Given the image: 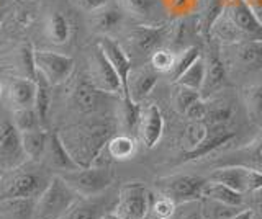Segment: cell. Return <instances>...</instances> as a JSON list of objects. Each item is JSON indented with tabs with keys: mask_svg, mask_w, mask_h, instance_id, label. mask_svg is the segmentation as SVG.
<instances>
[{
	"mask_svg": "<svg viewBox=\"0 0 262 219\" xmlns=\"http://www.w3.org/2000/svg\"><path fill=\"white\" fill-rule=\"evenodd\" d=\"M115 129L112 119H90L66 128L59 134L72 159L80 167H90L115 136Z\"/></svg>",
	"mask_w": 262,
	"mask_h": 219,
	"instance_id": "obj_1",
	"label": "cell"
},
{
	"mask_svg": "<svg viewBox=\"0 0 262 219\" xmlns=\"http://www.w3.org/2000/svg\"><path fill=\"white\" fill-rule=\"evenodd\" d=\"M38 164L39 162L28 160V164L4 170L0 178V203L39 198L54 175L49 174L48 167H39Z\"/></svg>",
	"mask_w": 262,
	"mask_h": 219,
	"instance_id": "obj_2",
	"label": "cell"
},
{
	"mask_svg": "<svg viewBox=\"0 0 262 219\" xmlns=\"http://www.w3.org/2000/svg\"><path fill=\"white\" fill-rule=\"evenodd\" d=\"M80 198L79 193L74 191L59 174H56L36 200L33 219H62Z\"/></svg>",
	"mask_w": 262,
	"mask_h": 219,
	"instance_id": "obj_3",
	"label": "cell"
},
{
	"mask_svg": "<svg viewBox=\"0 0 262 219\" xmlns=\"http://www.w3.org/2000/svg\"><path fill=\"white\" fill-rule=\"evenodd\" d=\"M66 183L82 198H97L113 183L115 174L108 165L80 167L72 172L59 174Z\"/></svg>",
	"mask_w": 262,
	"mask_h": 219,
	"instance_id": "obj_4",
	"label": "cell"
},
{
	"mask_svg": "<svg viewBox=\"0 0 262 219\" xmlns=\"http://www.w3.org/2000/svg\"><path fill=\"white\" fill-rule=\"evenodd\" d=\"M208 178L188 174H176L169 177H161L156 180V188L164 197L170 198L176 205L199 201L203 198V186Z\"/></svg>",
	"mask_w": 262,
	"mask_h": 219,
	"instance_id": "obj_5",
	"label": "cell"
},
{
	"mask_svg": "<svg viewBox=\"0 0 262 219\" xmlns=\"http://www.w3.org/2000/svg\"><path fill=\"white\" fill-rule=\"evenodd\" d=\"M113 213L121 219H143L151 213V191L141 182H129L121 186Z\"/></svg>",
	"mask_w": 262,
	"mask_h": 219,
	"instance_id": "obj_6",
	"label": "cell"
},
{
	"mask_svg": "<svg viewBox=\"0 0 262 219\" xmlns=\"http://www.w3.org/2000/svg\"><path fill=\"white\" fill-rule=\"evenodd\" d=\"M223 17L237 31L241 41H246V39L262 41V25L246 0H225Z\"/></svg>",
	"mask_w": 262,
	"mask_h": 219,
	"instance_id": "obj_7",
	"label": "cell"
},
{
	"mask_svg": "<svg viewBox=\"0 0 262 219\" xmlns=\"http://www.w3.org/2000/svg\"><path fill=\"white\" fill-rule=\"evenodd\" d=\"M208 180L228 185L241 194L256 193L262 188V174L243 165H223L215 168Z\"/></svg>",
	"mask_w": 262,
	"mask_h": 219,
	"instance_id": "obj_8",
	"label": "cell"
},
{
	"mask_svg": "<svg viewBox=\"0 0 262 219\" xmlns=\"http://www.w3.org/2000/svg\"><path fill=\"white\" fill-rule=\"evenodd\" d=\"M120 95L106 93L97 88L90 79H82L74 85L71 93V103L82 115H97L100 113L110 102H118Z\"/></svg>",
	"mask_w": 262,
	"mask_h": 219,
	"instance_id": "obj_9",
	"label": "cell"
},
{
	"mask_svg": "<svg viewBox=\"0 0 262 219\" xmlns=\"http://www.w3.org/2000/svg\"><path fill=\"white\" fill-rule=\"evenodd\" d=\"M89 79L97 88H100V90L106 93H113L120 96L125 95L120 76L112 66V62L106 59V56L103 54L98 44L89 58Z\"/></svg>",
	"mask_w": 262,
	"mask_h": 219,
	"instance_id": "obj_10",
	"label": "cell"
},
{
	"mask_svg": "<svg viewBox=\"0 0 262 219\" xmlns=\"http://www.w3.org/2000/svg\"><path fill=\"white\" fill-rule=\"evenodd\" d=\"M25 152L21 145V131L13 119L0 116V170H8L23 164Z\"/></svg>",
	"mask_w": 262,
	"mask_h": 219,
	"instance_id": "obj_11",
	"label": "cell"
},
{
	"mask_svg": "<svg viewBox=\"0 0 262 219\" xmlns=\"http://www.w3.org/2000/svg\"><path fill=\"white\" fill-rule=\"evenodd\" d=\"M35 64L39 74L53 87L66 82L74 70V59L71 56L53 51H35Z\"/></svg>",
	"mask_w": 262,
	"mask_h": 219,
	"instance_id": "obj_12",
	"label": "cell"
},
{
	"mask_svg": "<svg viewBox=\"0 0 262 219\" xmlns=\"http://www.w3.org/2000/svg\"><path fill=\"white\" fill-rule=\"evenodd\" d=\"M228 62L241 72H254L262 67V41H237L225 47Z\"/></svg>",
	"mask_w": 262,
	"mask_h": 219,
	"instance_id": "obj_13",
	"label": "cell"
},
{
	"mask_svg": "<svg viewBox=\"0 0 262 219\" xmlns=\"http://www.w3.org/2000/svg\"><path fill=\"white\" fill-rule=\"evenodd\" d=\"M170 28L167 25H139L126 35V44L138 54L156 53L161 50L162 41L169 38Z\"/></svg>",
	"mask_w": 262,
	"mask_h": 219,
	"instance_id": "obj_14",
	"label": "cell"
},
{
	"mask_svg": "<svg viewBox=\"0 0 262 219\" xmlns=\"http://www.w3.org/2000/svg\"><path fill=\"white\" fill-rule=\"evenodd\" d=\"M207 126H208L207 136H205V139L200 142L199 148H195L190 152H182L184 162L200 160L203 157H207L213 151H216L221 145L231 142L236 137V133L231 131V129L228 128V125H207Z\"/></svg>",
	"mask_w": 262,
	"mask_h": 219,
	"instance_id": "obj_15",
	"label": "cell"
},
{
	"mask_svg": "<svg viewBox=\"0 0 262 219\" xmlns=\"http://www.w3.org/2000/svg\"><path fill=\"white\" fill-rule=\"evenodd\" d=\"M41 160H43L45 167H48L49 170H56L57 174L72 172V170L80 168V165L72 159L68 148L64 145L59 133H49L48 145Z\"/></svg>",
	"mask_w": 262,
	"mask_h": 219,
	"instance_id": "obj_16",
	"label": "cell"
},
{
	"mask_svg": "<svg viewBox=\"0 0 262 219\" xmlns=\"http://www.w3.org/2000/svg\"><path fill=\"white\" fill-rule=\"evenodd\" d=\"M98 46H100V50L106 56V59L112 62V66L115 67L117 74L120 76V80L123 84V92H125L123 96H129L128 95V79H129L131 70H133V64H131V59H129L128 53L125 51V47L110 36H102L100 41H98Z\"/></svg>",
	"mask_w": 262,
	"mask_h": 219,
	"instance_id": "obj_17",
	"label": "cell"
},
{
	"mask_svg": "<svg viewBox=\"0 0 262 219\" xmlns=\"http://www.w3.org/2000/svg\"><path fill=\"white\" fill-rule=\"evenodd\" d=\"M138 131L147 149L156 148V144L161 141L164 133V118L158 105H147L146 108H143Z\"/></svg>",
	"mask_w": 262,
	"mask_h": 219,
	"instance_id": "obj_18",
	"label": "cell"
},
{
	"mask_svg": "<svg viewBox=\"0 0 262 219\" xmlns=\"http://www.w3.org/2000/svg\"><path fill=\"white\" fill-rule=\"evenodd\" d=\"M221 167L223 165H243L257 170L262 174V134L257 136L252 142L243 145V148L228 152L226 156L220 160Z\"/></svg>",
	"mask_w": 262,
	"mask_h": 219,
	"instance_id": "obj_19",
	"label": "cell"
},
{
	"mask_svg": "<svg viewBox=\"0 0 262 219\" xmlns=\"http://www.w3.org/2000/svg\"><path fill=\"white\" fill-rule=\"evenodd\" d=\"M158 77H159V72L152 66L131 70L129 79H128V95L135 102L144 100L146 96L152 92L154 85L158 84Z\"/></svg>",
	"mask_w": 262,
	"mask_h": 219,
	"instance_id": "obj_20",
	"label": "cell"
},
{
	"mask_svg": "<svg viewBox=\"0 0 262 219\" xmlns=\"http://www.w3.org/2000/svg\"><path fill=\"white\" fill-rule=\"evenodd\" d=\"M123 20H125V10L115 5H106L103 9L92 13L90 25H92L94 31H97V33L108 36L121 27Z\"/></svg>",
	"mask_w": 262,
	"mask_h": 219,
	"instance_id": "obj_21",
	"label": "cell"
},
{
	"mask_svg": "<svg viewBox=\"0 0 262 219\" xmlns=\"http://www.w3.org/2000/svg\"><path fill=\"white\" fill-rule=\"evenodd\" d=\"M35 96H36V80L20 77V79H13L10 85H8V100L15 107V110L35 107Z\"/></svg>",
	"mask_w": 262,
	"mask_h": 219,
	"instance_id": "obj_22",
	"label": "cell"
},
{
	"mask_svg": "<svg viewBox=\"0 0 262 219\" xmlns=\"http://www.w3.org/2000/svg\"><path fill=\"white\" fill-rule=\"evenodd\" d=\"M226 82V69L225 62L220 59L218 54H210L205 59V80L202 87V99L208 96L210 93L216 92Z\"/></svg>",
	"mask_w": 262,
	"mask_h": 219,
	"instance_id": "obj_23",
	"label": "cell"
},
{
	"mask_svg": "<svg viewBox=\"0 0 262 219\" xmlns=\"http://www.w3.org/2000/svg\"><path fill=\"white\" fill-rule=\"evenodd\" d=\"M48 139H49V133L45 128L21 133V145H23L25 157L31 162H39L45 156Z\"/></svg>",
	"mask_w": 262,
	"mask_h": 219,
	"instance_id": "obj_24",
	"label": "cell"
},
{
	"mask_svg": "<svg viewBox=\"0 0 262 219\" xmlns=\"http://www.w3.org/2000/svg\"><path fill=\"white\" fill-rule=\"evenodd\" d=\"M225 12V0H205V7L199 13V20H196V28L199 33L205 38L210 39L213 36V28H215L216 21Z\"/></svg>",
	"mask_w": 262,
	"mask_h": 219,
	"instance_id": "obj_25",
	"label": "cell"
},
{
	"mask_svg": "<svg viewBox=\"0 0 262 219\" xmlns=\"http://www.w3.org/2000/svg\"><path fill=\"white\" fill-rule=\"evenodd\" d=\"M203 198L210 200V201L223 203V205L233 206V208H239L244 201L241 193L234 191L233 188H229V186L225 183L213 182V180H208L207 185L203 186Z\"/></svg>",
	"mask_w": 262,
	"mask_h": 219,
	"instance_id": "obj_26",
	"label": "cell"
},
{
	"mask_svg": "<svg viewBox=\"0 0 262 219\" xmlns=\"http://www.w3.org/2000/svg\"><path fill=\"white\" fill-rule=\"evenodd\" d=\"M141 113H143L141 103L135 102L131 96H121L118 100V123L126 134H131L133 129L139 126Z\"/></svg>",
	"mask_w": 262,
	"mask_h": 219,
	"instance_id": "obj_27",
	"label": "cell"
},
{
	"mask_svg": "<svg viewBox=\"0 0 262 219\" xmlns=\"http://www.w3.org/2000/svg\"><path fill=\"white\" fill-rule=\"evenodd\" d=\"M46 33L51 43L62 46L71 38V23L62 12H51L46 21Z\"/></svg>",
	"mask_w": 262,
	"mask_h": 219,
	"instance_id": "obj_28",
	"label": "cell"
},
{
	"mask_svg": "<svg viewBox=\"0 0 262 219\" xmlns=\"http://www.w3.org/2000/svg\"><path fill=\"white\" fill-rule=\"evenodd\" d=\"M36 96H35V108L36 110V115L39 118V123L41 128L46 126V121H48V113L49 108H51V84L39 74H36Z\"/></svg>",
	"mask_w": 262,
	"mask_h": 219,
	"instance_id": "obj_29",
	"label": "cell"
},
{
	"mask_svg": "<svg viewBox=\"0 0 262 219\" xmlns=\"http://www.w3.org/2000/svg\"><path fill=\"white\" fill-rule=\"evenodd\" d=\"M103 203L102 200H92V198H80L76 201L69 213L62 219H100Z\"/></svg>",
	"mask_w": 262,
	"mask_h": 219,
	"instance_id": "obj_30",
	"label": "cell"
},
{
	"mask_svg": "<svg viewBox=\"0 0 262 219\" xmlns=\"http://www.w3.org/2000/svg\"><path fill=\"white\" fill-rule=\"evenodd\" d=\"M106 151L113 160H129L136 152V141L129 134L113 136L106 144Z\"/></svg>",
	"mask_w": 262,
	"mask_h": 219,
	"instance_id": "obj_31",
	"label": "cell"
},
{
	"mask_svg": "<svg viewBox=\"0 0 262 219\" xmlns=\"http://www.w3.org/2000/svg\"><path fill=\"white\" fill-rule=\"evenodd\" d=\"M208 131V126L205 121H188V125L184 128L180 144H182L184 152H190L195 148H199L200 142L205 139Z\"/></svg>",
	"mask_w": 262,
	"mask_h": 219,
	"instance_id": "obj_32",
	"label": "cell"
},
{
	"mask_svg": "<svg viewBox=\"0 0 262 219\" xmlns=\"http://www.w3.org/2000/svg\"><path fill=\"white\" fill-rule=\"evenodd\" d=\"M203 80H205V59L199 58L190 67H188L182 76L176 80V85H184L188 88H193V90L202 92L203 87Z\"/></svg>",
	"mask_w": 262,
	"mask_h": 219,
	"instance_id": "obj_33",
	"label": "cell"
},
{
	"mask_svg": "<svg viewBox=\"0 0 262 219\" xmlns=\"http://www.w3.org/2000/svg\"><path fill=\"white\" fill-rule=\"evenodd\" d=\"M234 115L233 105L226 100H215L213 103H208V111L205 123L207 125H228Z\"/></svg>",
	"mask_w": 262,
	"mask_h": 219,
	"instance_id": "obj_34",
	"label": "cell"
},
{
	"mask_svg": "<svg viewBox=\"0 0 262 219\" xmlns=\"http://www.w3.org/2000/svg\"><path fill=\"white\" fill-rule=\"evenodd\" d=\"M243 100L251 119L262 118V84L248 85L243 90Z\"/></svg>",
	"mask_w": 262,
	"mask_h": 219,
	"instance_id": "obj_35",
	"label": "cell"
},
{
	"mask_svg": "<svg viewBox=\"0 0 262 219\" xmlns=\"http://www.w3.org/2000/svg\"><path fill=\"white\" fill-rule=\"evenodd\" d=\"M199 99H202V93L199 90H193V88H188L184 85H177L176 92L172 93V107H174L176 111L180 113V115H185L188 107Z\"/></svg>",
	"mask_w": 262,
	"mask_h": 219,
	"instance_id": "obj_36",
	"label": "cell"
},
{
	"mask_svg": "<svg viewBox=\"0 0 262 219\" xmlns=\"http://www.w3.org/2000/svg\"><path fill=\"white\" fill-rule=\"evenodd\" d=\"M200 58V47L199 46H188L187 50L180 51L176 58V62H174V67L170 70V76H172V80H176L184 74V72L192 66V64Z\"/></svg>",
	"mask_w": 262,
	"mask_h": 219,
	"instance_id": "obj_37",
	"label": "cell"
},
{
	"mask_svg": "<svg viewBox=\"0 0 262 219\" xmlns=\"http://www.w3.org/2000/svg\"><path fill=\"white\" fill-rule=\"evenodd\" d=\"M13 123L18 128V131H33V129L41 128L39 118L35 108H20L13 111Z\"/></svg>",
	"mask_w": 262,
	"mask_h": 219,
	"instance_id": "obj_38",
	"label": "cell"
},
{
	"mask_svg": "<svg viewBox=\"0 0 262 219\" xmlns=\"http://www.w3.org/2000/svg\"><path fill=\"white\" fill-rule=\"evenodd\" d=\"M156 0H120L121 9L136 18H147L152 13Z\"/></svg>",
	"mask_w": 262,
	"mask_h": 219,
	"instance_id": "obj_39",
	"label": "cell"
},
{
	"mask_svg": "<svg viewBox=\"0 0 262 219\" xmlns=\"http://www.w3.org/2000/svg\"><path fill=\"white\" fill-rule=\"evenodd\" d=\"M176 203L164 194H151V213L161 219H170L176 213Z\"/></svg>",
	"mask_w": 262,
	"mask_h": 219,
	"instance_id": "obj_40",
	"label": "cell"
},
{
	"mask_svg": "<svg viewBox=\"0 0 262 219\" xmlns=\"http://www.w3.org/2000/svg\"><path fill=\"white\" fill-rule=\"evenodd\" d=\"M177 58V53H174L172 50H158L156 53H152L151 56V66L158 70V72H170L172 67H174V62Z\"/></svg>",
	"mask_w": 262,
	"mask_h": 219,
	"instance_id": "obj_41",
	"label": "cell"
},
{
	"mask_svg": "<svg viewBox=\"0 0 262 219\" xmlns=\"http://www.w3.org/2000/svg\"><path fill=\"white\" fill-rule=\"evenodd\" d=\"M237 211H239L237 208L223 205V203H218V201H211L210 211H205L203 214L207 216V219H229L233 214H236Z\"/></svg>",
	"mask_w": 262,
	"mask_h": 219,
	"instance_id": "obj_42",
	"label": "cell"
},
{
	"mask_svg": "<svg viewBox=\"0 0 262 219\" xmlns=\"http://www.w3.org/2000/svg\"><path fill=\"white\" fill-rule=\"evenodd\" d=\"M207 111H208V102L205 99H199L195 103H192L190 107H188L184 116L188 121H205V118H207Z\"/></svg>",
	"mask_w": 262,
	"mask_h": 219,
	"instance_id": "obj_43",
	"label": "cell"
},
{
	"mask_svg": "<svg viewBox=\"0 0 262 219\" xmlns=\"http://www.w3.org/2000/svg\"><path fill=\"white\" fill-rule=\"evenodd\" d=\"M192 4H193V0H164L166 9L170 13H177V15H182L190 10Z\"/></svg>",
	"mask_w": 262,
	"mask_h": 219,
	"instance_id": "obj_44",
	"label": "cell"
},
{
	"mask_svg": "<svg viewBox=\"0 0 262 219\" xmlns=\"http://www.w3.org/2000/svg\"><path fill=\"white\" fill-rule=\"evenodd\" d=\"M74 2H76L79 9H82L84 12L94 13V12L100 10V9H103V7L108 5L110 0H74Z\"/></svg>",
	"mask_w": 262,
	"mask_h": 219,
	"instance_id": "obj_45",
	"label": "cell"
},
{
	"mask_svg": "<svg viewBox=\"0 0 262 219\" xmlns=\"http://www.w3.org/2000/svg\"><path fill=\"white\" fill-rule=\"evenodd\" d=\"M252 194H254V205H252L254 219H262V188Z\"/></svg>",
	"mask_w": 262,
	"mask_h": 219,
	"instance_id": "obj_46",
	"label": "cell"
},
{
	"mask_svg": "<svg viewBox=\"0 0 262 219\" xmlns=\"http://www.w3.org/2000/svg\"><path fill=\"white\" fill-rule=\"evenodd\" d=\"M246 2H248L249 9L252 10V13L256 15V18L262 25V0H246Z\"/></svg>",
	"mask_w": 262,
	"mask_h": 219,
	"instance_id": "obj_47",
	"label": "cell"
},
{
	"mask_svg": "<svg viewBox=\"0 0 262 219\" xmlns=\"http://www.w3.org/2000/svg\"><path fill=\"white\" fill-rule=\"evenodd\" d=\"M229 219H254V213H252V209H243V211H237V213L233 214Z\"/></svg>",
	"mask_w": 262,
	"mask_h": 219,
	"instance_id": "obj_48",
	"label": "cell"
},
{
	"mask_svg": "<svg viewBox=\"0 0 262 219\" xmlns=\"http://www.w3.org/2000/svg\"><path fill=\"white\" fill-rule=\"evenodd\" d=\"M184 219H207V216H205L203 213H196V211H195V213L187 214Z\"/></svg>",
	"mask_w": 262,
	"mask_h": 219,
	"instance_id": "obj_49",
	"label": "cell"
},
{
	"mask_svg": "<svg viewBox=\"0 0 262 219\" xmlns=\"http://www.w3.org/2000/svg\"><path fill=\"white\" fill-rule=\"evenodd\" d=\"M100 219H121V217H120V216H117V214H115L113 211H112V213H105Z\"/></svg>",
	"mask_w": 262,
	"mask_h": 219,
	"instance_id": "obj_50",
	"label": "cell"
},
{
	"mask_svg": "<svg viewBox=\"0 0 262 219\" xmlns=\"http://www.w3.org/2000/svg\"><path fill=\"white\" fill-rule=\"evenodd\" d=\"M143 219H161V217H158V216H156V214H152V213H149V214H146Z\"/></svg>",
	"mask_w": 262,
	"mask_h": 219,
	"instance_id": "obj_51",
	"label": "cell"
},
{
	"mask_svg": "<svg viewBox=\"0 0 262 219\" xmlns=\"http://www.w3.org/2000/svg\"><path fill=\"white\" fill-rule=\"evenodd\" d=\"M2 175H4V170H0V178H2Z\"/></svg>",
	"mask_w": 262,
	"mask_h": 219,
	"instance_id": "obj_52",
	"label": "cell"
}]
</instances>
